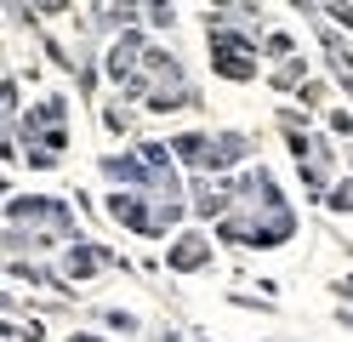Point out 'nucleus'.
<instances>
[{
    "instance_id": "1",
    "label": "nucleus",
    "mask_w": 353,
    "mask_h": 342,
    "mask_svg": "<svg viewBox=\"0 0 353 342\" xmlns=\"http://www.w3.org/2000/svg\"><path fill=\"white\" fill-rule=\"evenodd\" d=\"M216 68H223L228 80H245L251 68H256V63H251V46L234 40V35H216Z\"/></svg>"
},
{
    "instance_id": "2",
    "label": "nucleus",
    "mask_w": 353,
    "mask_h": 342,
    "mask_svg": "<svg viewBox=\"0 0 353 342\" xmlns=\"http://www.w3.org/2000/svg\"><path fill=\"white\" fill-rule=\"evenodd\" d=\"M171 263H176V268H200V263H205V245H176Z\"/></svg>"
},
{
    "instance_id": "3",
    "label": "nucleus",
    "mask_w": 353,
    "mask_h": 342,
    "mask_svg": "<svg viewBox=\"0 0 353 342\" xmlns=\"http://www.w3.org/2000/svg\"><path fill=\"white\" fill-rule=\"evenodd\" d=\"M325 200H330V205H342V211H353V182H342V189H336V194H325Z\"/></svg>"
}]
</instances>
